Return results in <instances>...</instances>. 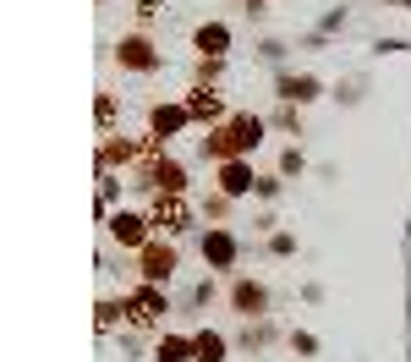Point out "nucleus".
<instances>
[{"label": "nucleus", "instance_id": "obj_1", "mask_svg": "<svg viewBox=\"0 0 411 362\" xmlns=\"http://www.w3.org/2000/svg\"><path fill=\"white\" fill-rule=\"evenodd\" d=\"M219 352H225V346H219V335H203V341H198V362H225Z\"/></svg>", "mask_w": 411, "mask_h": 362}, {"label": "nucleus", "instance_id": "obj_2", "mask_svg": "<svg viewBox=\"0 0 411 362\" xmlns=\"http://www.w3.org/2000/svg\"><path fill=\"white\" fill-rule=\"evenodd\" d=\"M198 44H203V50H219V44H225V28H203Z\"/></svg>", "mask_w": 411, "mask_h": 362}]
</instances>
